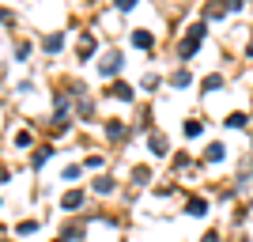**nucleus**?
Masks as SVG:
<instances>
[{
    "label": "nucleus",
    "mask_w": 253,
    "mask_h": 242,
    "mask_svg": "<svg viewBox=\"0 0 253 242\" xmlns=\"http://www.w3.org/2000/svg\"><path fill=\"white\" fill-rule=\"evenodd\" d=\"M201 42H204V23H197V27H189V38L181 42V57H189Z\"/></svg>",
    "instance_id": "obj_1"
},
{
    "label": "nucleus",
    "mask_w": 253,
    "mask_h": 242,
    "mask_svg": "<svg viewBox=\"0 0 253 242\" xmlns=\"http://www.w3.org/2000/svg\"><path fill=\"white\" fill-rule=\"evenodd\" d=\"M132 46H136V49H148V46H151V34L148 31H132Z\"/></svg>",
    "instance_id": "obj_2"
},
{
    "label": "nucleus",
    "mask_w": 253,
    "mask_h": 242,
    "mask_svg": "<svg viewBox=\"0 0 253 242\" xmlns=\"http://www.w3.org/2000/svg\"><path fill=\"white\" fill-rule=\"evenodd\" d=\"M117 68H121V61H117V57H110V61H102V76H114Z\"/></svg>",
    "instance_id": "obj_3"
},
{
    "label": "nucleus",
    "mask_w": 253,
    "mask_h": 242,
    "mask_svg": "<svg viewBox=\"0 0 253 242\" xmlns=\"http://www.w3.org/2000/svg\"><path fill=\"white\" fill-rule=\"evenodd\" d=\"M80 200H84L80 193H64V200H61V204H64V208H80Z\"/></svg>",
    "instance_id": "obj_4"
},
{
    "label": "nucleus",
    "mask_w": 253,
    "mask_h": 242,
    "mask_svg": "<svg viewBox=\"0 0 253 242\" xmlns=\"http://www.w3.org/2000/svg\"><path fill=\"white\" fill-rule=\"evenodd\" d=\"M189 212H193V216H204V212H208V200H193Z\"/></svg>",
    "instance_id": "obj_5"
},
{
    "label": "nucleus",
    "mask_w": 253,
    "mask_h": 242,
    "mask_svg": "<svg viewBox=\"0 0 253 242\" xmlns=\"http://www.w3.org/2000/svg\"><path fill=\"white\" fill-rule=\"evenodd\" d=\"M151 147H155V155H167V140L163 137H151Z\"/></svg>",
    "instance_id": "obj_6"
},
{
    "label": "nucleus",
    "mask_w": 253,
    "mask_h": 242,
    "mask_svg": "<svg viewBox=\"0 0 253 242\" xmlns=\"http://www.w3.org/2000/svg\"><path fill=\"white\" fill-rule=\"evenodd\" d=\"M227 125H231V129H242L246 125V114H231V117H227Z\"/></svg>",
    "instance_id": "obj_7"
},
{
    "label": "nucleus",
    "mask_w": 253,
    "mask_h": 242,
    "mask_svg": "<svg viewBox=\"0 0 253 242\" xmlns=\"http://www.w3.org/2000/svg\"><path fill=\"white\" fill-rule=\"evenodd\" d=\"M185 137H201V121H185Z\"/></svg>",
    "instance_id": "obj_8"
},
{
    "label": "nucleus",
    "mask_w": 253,
    "mask_h": 242,
    "mask_svg": "<svg viewBox=\"0 0 253 242\" xmlns=\"http://www.w3.org/2000/svg\"><path fill=\"white\" fill-rule=\"evenodd\" d=\"M215 87H223V80L219 76H208V80H204V91H215Z\"/></svg>",
    "instance_id": "obj_9"
},
{
    "label": "nucleus",
    "mask_w": 253,
    "mask_h": 242,
    "mask_svg": "<svg viewBox=\"0 0 253 242\" xmlns=\"http://www.w3.org/2000/svg\"><path fill=\"white\" fill-rule=\"evenodd\" d=\"M208 159H211V163H219V159H223V147L211 144V147H208Z\"/></svg>",
    "instance_id": "obj_10"
},
{
    "label": "nucleus",
    "mask_w": 253,
    "mask_h": 242,
    "mask_svg": "<svg viewBox=\"0 0 253 242\" xmlns=\"http://www.w3.org/2000/svg\"><path fill=\"white\" fill-rule=\"evenodd\" d=\"M114 95H117V98H132V91H128L125 84H114Z\"/></svg>",
    "instance_id": "obj_11"
},
{
    "label": "nucleus",
    "mask_w": 253,
    "mask_h": 242,
    "mask_svg": "<svg viewBox=\"0 0 253 242\" xmlns=\"http://www.w3.org/2000/svg\"><path fill=\"white\" fill-rule=\"evenodd\" d=\"M132 4H136V0H117V8H132Z\"/></svg>",
    "instance_id": "obj_12"
}]
</instances>
